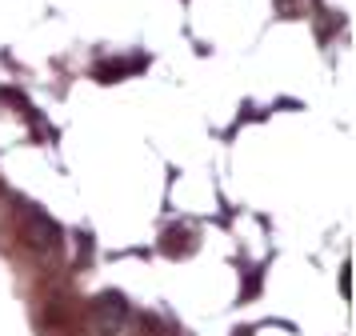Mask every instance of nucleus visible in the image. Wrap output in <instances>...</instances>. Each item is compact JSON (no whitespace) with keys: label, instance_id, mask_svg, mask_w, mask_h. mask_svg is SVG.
Listing matches in <instances>:
<instances>
[{"label":"nucleus","instance_id":"obj_1","mask_svg":"<svg viewBox=\"0 0 356 336\" xmlns=\"http://www.w3.org/2000/svg\"><path fill=\"white\" fill-rule=\"evenodd\" d=\"M20 237L29 240L33 253H56L60 248V228L52 216H44L36 205H20Z\"/></svg>","mask_w":356,"mask_h":336},{"label":"nucleus","instance_id":"obj_2","mask_svg":"<svg viewBox=\"0 0 356 336\" xmlns=\"http://www.w3.org/2000/svg\"><path fill=\"white\" fill-rule=\"evenodd\" d=\"M129 324V304L120 292H100L92 301V333L97 336H120Z\"/></svg>","mask_w":356,"mask_h":336},{"label":"nucleus","instance_id":"obj_3","mask_svg":"<svg viewBox=\"0 0 356 336\" xmlns=\"http://www.w3.org/2000/svg\"><path fill=\"white\" fill-rule=\"evenodd\" d=\"M145 68V56H129V61H113V64H100L97 77L104 80V84H113V80L129 77V72H140Z\"/></svg>","mask_w":356,"mask_h":336}]
</instances>
